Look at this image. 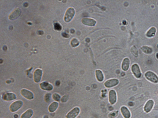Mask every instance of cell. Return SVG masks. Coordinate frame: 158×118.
<instances>
[{
	"label": "cell",
	"instance_id": "5b68a950",
	"mask_svg": "<svg viewBox=\"0 0 158 118\" xmlns=\"http://www.w3.org/2000/svg\"><path fill=\"white\" fill-rule=\"evenodd\" d=\"M119 82V80L117 79H111L106 81L104 83V85L106 87L110 88L117 86Z\"/></svg>",
	"mask_w": 158,
	"mask_h": 118
},
{
	"label": "cell",
	"instance_id": "83f0119b",
	"mask_svg": "<svg viewBox=\"0 0 158 118\" xmlns=\"http://www.w3.org/2000/svg\"><path fill=\"white\" fill-rule=\"evenodd\" d=\"M3 48L4 50H6L7 49V47L6 46H4V47H3Z\"/></svg>",
	"mask_w": 158,
	"mask_h": 118
},
{
	"label": "cell",
	"instance_id": "277c9868",
	"mask_svg": "<svg viewBox=\"0 0 158 118\" xmlns=\"http://www.w3.org/2000/svg\"><path fill=\"white\" fill-rule=\"evenodd\" d=\"M109 101L111 105L116 103L117 100V94L116 91L111 89L109 91Z\"/></svg>",
	"mask_w": 158,
	"mask_h": 118
},
{
	"label": "cell",
	"instance_id": "8fae6325",
	"mask_svg": "<svg viewBox=\"0 0 158 118\" xmlns=\"http://www.w3.org/2000/svg\"><path fill=\"white\" fill-rule=\"evenodd\" d=\"M81 21L83 24L89 26H94L96 23V21L94 19L87 18H84Z\"/></svg>",
	"mask_w": 158,
	"mask_h": 118
},
{
	"label": "cell",
	"instance_id": "f1b7e54d",
	"mask_svg": "<svg viewBox=\"0 0 158 118\" xmlns=\"http://www.w3.org/2000/svg\"><path fill=\"white\" fill-rule=\"evenodd\" d=\"M123 24L124 25H125L126 24V22L125 20H124L123 21Z\"/></svg>",
	"mask_w": 158,
	"mask_h": 118
},
{
	"label": "cell",
	"instance_id": "7a4b0ae2",
	"mask_svg": "<svg viewBox=\"0 0 158 118\" xmlns=\"http://www.w3.org/2000/svg\"><path fill=\"white\" fill-rule=\"evenodd\" d=\"M146 79L152 82L157 83L158 82V77L153 72L148 71L145 74Z\"/></svg>",
	"mask_w": 158,
	"mask_h": 118
},
{
	"label": "cell",
	"instance_id": "ba28073f",
	"mask_svg": "<svg viewBox=\"0 0 158 118\" xmlns=\"http://www.w3.org/2000/svg\"><path fill=\"white\" fill-rule=\"evenodd\" d=\"M21 94L23 97L29 100L33 99L34 98L33 93L28 90L23 89L21 90Z\"/></svg>",
	"mask_w": 158,
	"mask_h": 118
},
{
	"label": "cell",
	"instance_id": "9a60e30c",
	"mask_svg": "<svg viewBox=\"0 0 158 118\" xmlns=\"http://www.w3.org/2000/svg\"><path fill=\"white\" fill-rule=\"evenodd\" d=\"M154 102L152 100H150L148 101L144 106V110L146 113H149L150 112L152 109L154 105Z\"/></svg>",
	"mask_w": 158,
	"mask_h": 118
},
{
	"label": "cell",
	"instance_id": "4316f807",
	"mask_svg": "<svg viewBox=\"0 0 158 118\" xmlns=\"http://www.w3.org/2000/svg\"><path fill=\"white\" fill-rule=\"evenodd\" d=\"M39 34L41 35L42 34H43V31H39Z\"/></svg>",
	"mask_w": 158,
	"mask_h": 118
},
{
	"label": "cell",
	"instance_id": "6da1fadb",
	"mask_svg": "<svg viewBox=\"0 0 158 118\" xmlns=\"http://www.w3.org/2000/svg\"><path fill=\"white\" fill-rule=\"evenodd\" d=\"M75 13L74 9L72 8H70L66 11L64 17V20L66 22L71 20Z\"/></svg>",
	"mask_w": 158,
	"mask_h": 118
},
{
	"label": "cell",
	"instance_id": "1f68e13d",
	"mask_svg": "<svg viewBox=\"0 0 158 118\" xmlns=\"http://www.w3.org/2000/svg\"><path fill=\"white\" fill-rule=\"evenodd\" d=\"M156 57H157V59H158V53L156 54Z\"/></svg>",
	"mask_w": 158,
	"mask_h": 118
},
{
	"label": "cell",
	"instance_id": "d6a6232c",
	"mask_svg": "<svg viewBox=\"0 0 158 118\" xmlns=\"http://www.w3.org/2000/svg\"><path fill=\"white\" fill-rule=\"evenodd\" d=\"M157 47H158V45H157Z\"/></svg>",
	"mask_w": 158,
	"mask_h": 118
},
{
	"label": "cell",
	"instance_id": "5bb4252c",
	"mask_svg": "<svg viewBox=\"0 0 158 118\" xmlns=\"http://www.w3.org/2000/svg\"><path fill=\"white\" fill-rule=\"evenodd\" d=\"M121 113L124 118H130L131 117L130 112L128 108L124 106L121 107Z\"/></svg>",
	"mask_w": 158,
	"mask_h": 118
},
{
	"label": "cell",
	"instance_id": "44dd1931",
	"mask_svg": "<svg viewBox=\"0 0 158 118\" xmlns=\"http://www.w3.org/2000/svg\"><path fill=\"white\" fill-rule=\"evenodd\" d=\"M141 49L144 53L146 54H150L152 52V49L147 46H143Z\"/></svg>",
	"mask_w": 158,
	"mask_h": 118
},
{
	"label": "cell",
	"instance_id": "e0dca14e",
	"mask_svg": "<svg viewBox=\"0 0 158 118\" xmlns=\"http://www.w3.org/2000/svg\"><path fill=\"white\" fill-rule=\"evenodd\" d=\"M96 79L99 82H102L104 80V76L102 71L100 70H97L96 71Z\"/></svg>",
	"mask_w": 158,
	"mask_h": 118
},
{
	"label": "cell",
	"instance_id": "cb8c5ba5",
	"mask_svg": "<svg viewBox=\"0 0 158 118\" xmlns=\"http://www.w3.org/2000/svg\"><path fill=\"white\" fill-rule=\"evenodd\" d=\"M53 98L54 100L59 101L61 97L59 95L55 93L53 95Z\"/></svg>",
	"mask_w": 158,
	"mask_h": 118
},
{
	"label": "cell",
	"instance_id": "603a6c76",
	"mask_svg": "<svg viewBox=\"0 0 158 118\" xmlns=\"http://www.w3.org/2000/svg\"><path fill=\"white\" fill-rule=\"evenodd\" d=\"M54 29L56 30L60 31L62 29V26L59 23H56L54 24Z\"/></svg>",
	"mask_w": 158,
	"mask_h": 118
},
{
	"label": "cell",
	"instance_id": "7c38bea8",
	"mask_svg": "<svg viewBox=\"0 0 158 118\" xmlns=\"http://www.w3.org/2000/svg\"><path fill=\"white\" fill-rule=\"evenodd\" d=\"M16 96L13 93H8L3 96V99L6 101H11L16 99Z\"/></svg>",
	"mask_w": 158,
	"mask_h": 118
},
{
	"label": "cell",
	"instance_id": "2e32d148",
	"mask_svg": "<svg viewBox=\"0 0 158 118\" xmlns=\"http://www.w3.org/2000/svg\"><path fill=\"white\" fill-rule=\"evenodd\" d=\"M130 65V60L128 58H126L123 61L122 69L124 71H127L129 69Z\"/></svg>",
	"mask_w": 158,
	"mask_h": 118
},
{
	"label": "cell",
	"instance_id": "7402d4cb",
	"mask_svg": "<svg viewBox=\"0 0 158 118\" xmlns=\"http://www.w3.org/2000/svg\"><path fill=\"white\" fill-rule=\"evenodd\" d=\"M79 44V41L77 39H74L71 41V44L73 47H75L77 46Z\"/></svg>",
	"mask_w": 158,
	"mask_h": 118
},
{
	"label": "cell",
	"instance_id": "f546056e",
	"mask_svg": "<svg viewBox=\"0 0 158 118\" xmlns=\"http://www.w3.org/2000/svg\"><path fill=\"white\" fill-rule=\"evenodd\" d=\"M71 33H74V29H71Z\"/></svg>",
	"mask_w": 158,
	"mask_h": 118
},
{
	"label": "cell",
	"instance_id": "ffe728a7",
	"mask_svg": "<svg viewBox=\"0 0 158 118\" xmlns=\"http://www.w3.org/2000/svg\"><path fill=\"white\" fill-rule=\"evenodd\" d=\"M156 29L154 27H152L149 29L146 34V36L149 37H153L155 35Z\"/></svg>",
	"mask_w": 158,
	"mask_h": 118
},
{
	"label": "cell",
	"instance_id": "3957f363",
	"mask_svg": "<svg viewBox=\"0 0 158 118\" xmlns=\"http://www.w3.org/2000/svg\"><path fill=\"white\" fill-rule=\"evenodd\" d=\"M23 102L21 101L18 100L13 102L10 108V110L12 112H15L21 108L22 106Z\"/></svg>",
	"mask_w": 158,
	"mask_h": 118
},
{
	"label": "cell",
	"instance_id": "30bf717a",
	"mask_svg": "<svg viewBox=\"0 0 158 118\" xmlns=\"http://www.w3.org/2000/svg\"><path fill=\"white\" fill-rule=\"evenodd\" d=\"M42 71L40 69L35 71L34 74V80L35 82L39 83L42 77Z\"/></svg>",
	"mask_w": 158,
	"mask_h": 118
},
{
	"label": "cell",
	"instance_id": "ac0fdd59",
	"mask_svg": "<svg viewBox=\"0 0 158 118\" xmlns=\"http://www.w3.org/2000/svg\"><path fill=\"white\" fill-rule=\"evenodd\" d=\"M59 103L56 102H54L52 103L49 106V112L52 113L55 111L57 109Z\"/></svg>",
	"mask_w": 158,
	"mask_h": 118
},
{
	"label": "cell",
	"instance_id": "484cf974",
	"mask_svg": "<svg viewBox=\"0 0 158 118\" xmlns=\"http://www.w3.org/2000/svg\"><path fill=\"white\" fill-rule=\"evenodd\" d=\"M62 35L63 37H64L68 38L69 37V35L66 34V33H62Z\"/></svg>",
	"mask_w": 158,
	"mask_h": 118
},
{
	"label": "cell",
	"instance_id": "4dcf8cb0",
	"mask_svg": "<svg viewBox=\"0 0 158 118\" xmlns=\"http://www.w3.org/2000/svg\"><path fill=\"white\" fill-rule=\"evenodd\" d=\"M24 6H28V4L27 3H25L24 4Z\"/></svg>",
	"mask_w": 158,
	"mask_h": 118
},
{
	"label": "cell",
	"instance_id": "8992f818",
	"mask_svg": "<svg viewBox=\"0 0 158 118\" xmlns=\"http://www.w3.org/2000/svg\"><path fill=\"white\" fill-rule=\"evenodd\" d=\"M80 109L78 107H76L70 111L66 116V118H75L79 115Z\"/></svg>",
	"mask_w": 158,
	"mask_h": 118
},
{
	"label": "cell",
	"instance_id": "4fadbf2b",
	"mask_svg": "<svg viewBox=\"0 0 158 118\" xmlns=\"http://www.w3.org/2000/svg\"><path fill=\"white\" fill-rule=\"evenodd\" d=\"M40 86L41 89L45 91H51L53 89V86L51 84L46 82L41 83Z\"/></svg>",
	"mask_w": 158,
	"mask_h": 118
},
{
	"label": "cell",
	"instance_id": "d6986e66",
	"mask_svg": "<svg viewBox=\"0 0 158 118\" xmlns=\"http://www.w3.org/2000/svg\"><path fill=\"white\" fill-rule=\"evenodd\" d=\"M33 111L31 109H28L22 115L21 118H30L33 115Z\"/></svg>",
	"mask_w": 158,
	"mask_h": 118
},
{
	"label": "cell",
	"instance_id": "d4e9b609",
	"mask_svg": "<svg viewBox=\"0 0 158 118\" xmlns=\"http://www.w3.org/2000/svg\"><path fill=\"white\" fill-rule=\"evenodd\" d=\"M51 95L50 94L48 93L45 96V100L47 102H49L50 100Z\"/></svg>",
	"mask_w": 158,
	"mask_h": 118
},
{
	"label": "cell",
	"instance_id": "52a82bcc",
	"mask_svg": "<svg viewBox=\"0 0 158 118\" xmlns=\"http://www.w3.org/2000/svg\"><path fill=\"white\" fill-rule=\"evenodd\" d=\"M21 12V10L19 8H16L10 14L9 16V19L12 20L17 19L20 16Z\"/></svg>",
	"mask_w": 158,
	"mask_h": 118
},
{
	"label": "cell",
	"instance_id": "9c48e42d",
	"mask_svg": "<svg viewBox=\"0 0 158 118\" xmlns=\"http://www.w3.org/2000/svg\"><path fill=\"white\" fill-rule=\"evenodd\" d=\"M132 71L135 76L137 78H139L141 75V73L138 65L137 64H134L132 66Z\"/></svg>",
	"mask_w": 158,
	"mask_h": 118
}]
</instances>
